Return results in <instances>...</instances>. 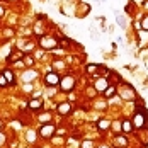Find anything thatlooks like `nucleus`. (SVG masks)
I'll use <instances>...</instances> for the list:
<instances>
[{"mask_svg":"<svg viewBox=\"0 0 148 148\" xmlns=\"http://www.w3.org/2000/svg\"><path fill=\"white\" fill-rule=\"evenodd\" d=\"M60 85H61V89H63V90L70 92V90L75 87V78H73V77H70V75H66V77L60 82Z\"/></svg>","mask_w":148,"mask_h":148,"instance_id":"f257e3e1","label":"nucleus"},{"mask_svg":"<svg viewBox=\"0 0 148 148\" xmlns=\"http://www.w3.org/2000/svg\"><path fill=\"white\" fill-rule=\"evenodd\" d=\"M133 124L136 128H141L145 124V111H138L133 118Z\"/></svg>","mask_w":148,"mask_h":148,"instance_id":"f03ea898","label":"nucleus"},{"mask_svg":"<svg viewBox=\"0 0 148 148\" xmlns=\"http://www.w3.org/2000/svg\"><path fill=\"white\" fill-rule=\"evenodd\" d=\"M53 133H55V126H53V124H45V126H41V130H39V134H41L43 138H49Z\"/></svg>","mask_w":148,"mask_h":148,"instance_id":"7ed1b4c3","label":"nucleus"},{"mask_svg":"<svg viewBox=\"0 0 148 148\" xmlns=\"http://www.w3.org/2000/svg\"><path fill=\"white\" fill-rule=\"evenodd\" d=\"M45 82L48 84V85H56V84L60 82L58 73H55V72H49V73L45 77Z\"/></svg>","mask_w":148,"mask_h":148,"instance_id":"20e7f679","label":"nucleus"},{"mask_svg":"<svg viewBox=\"0 0 148 148\" xmlns=\"http://www.w3.org/2000/svg\"><path fill=\"white\" fill-rule=\"evenodd\" d=\"M41 46L46 48V49H51V48H55V46H56V41H55L53 38L45 36V38H41Z\"/></svg>","mask_w":148,"mask_h":148,"instance_id":"39448f33","label":"nucleus"},{"mask_svg":"<svg viewBox=\"0 0 148 148\" xmlns=\"http://www.w3.org/2000/svg\"><path fill=\"white\" fill-rule=\"evenodd\" d=\"M72 111V104L70 102H63V104H60L58 106V112L60 114H68Z\"/></svg>","mask_w":148,"mask_h":148,"instance_id":"423d86ee","label":"nucleus"},{"mask_svg":"<svg viewBox=\"0 0 148 148\" xmlns=\"http://www.w3.org/2000/svg\"><path fill=\"white\" fill-rule=\"evenodd\" d=\"M95 89L99 90V92H104V90L107 89V80H106V78H99V80L95 82Z\"/></svg>","mask_w":148,"mask_h":148,"instance_id":"0eeeda50","label":"nucleus"},{"mask_svg":"<svg viewBox=\"0 0 148 148\" xmlns=\"http://www.w3.org/2000/svg\"><path fill=\"white\" fill-rule=\"evenodd\" d=\"M123 131H124V133H131V131H133L131 121H123Z\"/></svg>","mask_w":148,"mask_h":148,"instance_id":"6e6552de","label":"nucleus"},{"mask_svg":"<svg viewBox=\"0 0 148 148\" xmlns=\"http://www.w3.org/2000/svg\"><path fill=\"white\" fill-rule=\"evenodd\" d=\"M41 106H43V102H41V101H38V99H32V101L29 102V107H31V109H39Z\"/></svg>","mask_w":148,"mask_h":148,"instance_id":"1a4fd4ad","label":"nucleus"},{"mask_svg":"<svg viewBox=\"0 0 148 148\" xmlns=\"http://www.w3.org/2000/svg\"><path fill=\"white\" fill-rule=\"evenodd\" d=\"M114 143H116V147H124V145L128 143V140H126L124 136H123V138H121V136H118V138L114 140Z\"/></svg>","mask_w":148,"mask_h":148,"instance_id":"9d476101","label":"nucleus"},{"mask_svg":"<svg viewBox=\"0 0 148 148\" xmlns=\"http://www.w3.org/2000/svg\"><path fill=\"white\" fill-rule=\"evenodd\" d=\"M104 94H106V97H112V95L116 94V89H114V87H111V85H107V89L104 90Z\"/></svg>","mask_w":148,"mask_h":148,"instance_id":"9b49d317","label":"nucleus"},{"mask_svg":"<svg viewBox=\"0 0 148 148\" xmlns=\"http://www.w3.org/2000/svg\"><path fill=\"white\" fill-rule=\"evenodd\" d=\"M34 77H36V72H26V73H24V77H22V78H24L26 82H31V80H32Z\"/></svg>","mask_w":148,"mask_h":148,"instance_id":"f8f14e48","label":"nucleus"},{"mask_svg":"<svg viewBox=\"0 0 148 148\" xmlns=\"http://www.w3.org/2000/svg\"><path fill=\"white\" fill-rule=\"evenodd\" d=\"M22 56H24V55H22V51H15V53H12V55H10V56H9V61H12V60H17V58H22Z\"/></svg>","mask_w":148,"mask_h":148,"instance_id":"ddd939ff","label":"nucleus"},{"mask_svg":"<svg viewBox=\"0 0 148 148\" xmlns=\"http://www.w3.org/2000/svg\"><path fill=\"white\" fill-rule=\"evenodd\" d=\"M3 77L7 78V82H9V84H10V82H14V77H12V72H10V70L3 72Z\"/></svg>","mask_w":148,"mask_h":148,"instance_id":"4468645a","label":"nucleus"},{"mask_svg":"<svg viewBox=\"0 0 148 148\" xmlns=\"http://www.w3.org/2000/svg\"><path fill=\"white\" fill-rule=\"evenodd\" d=\"M24 63H26L27 66H32V63H34V60L31 58V56H26V58H24Z\"/></svg>","mask_w":148,"mask_h":148,"instance_id":"2eb2a0df","label":"nucleus"},{"mask_svg":"<svg viewBox=\"0 0 148 148\" xmlns=\"http://www.w3.org/2000/svg\"><path fill=\"white\" fill-rule=\"evenodd\" d=\"M99 128H101V130L109 128V121H99Z\"/></svg>","mask_w":148,"mask_h":148,"instance_id":"dca6fc26","label":"nucleus"},{"mask_svg":"<svg viewBox=\"0 0 148 148\" xmlns=\"http://www.w3.org/2000/svg\"><path fill=\"white\" fill-rule=\"evenodd\" d=\"M9 82H7V78L3 77V75H0V87H3V85H7Z\"/></svg>","mask_w":148,"mask_h":148,"instance_id":"f3484780","label":"nucleus"},{"mask_svg":"<svg viewBox=\"0 0 148 148\" xmlns=\"http://www.w3.org/2000/svg\"><path fill=\"white\" fill-rule=\"evenodd\" d=\"M141 27H143V29H147V31H148V15H147V17H145V19H143V22H141Z\"/></svg>","mask_w":148,"mask_h":148,"instance_id":"a211bd4d","label":"nucleus"},{"mask_svg":"<svg viewBox=\"0 0 148 148\" xmlns=\"http://www.w3.org/2000/svg\"><path fill=\"white\" fill-rule=\"evenodd\" d=\"M41 121H43V123H48V121H49V119H51V116H49V114H43V116H41Z\"/></svg>","mask_w":148,"mask_h":148,"instance_id":"6ab92c4d","label":"nucleus"},{"mask_svg":"<svg viewBox=\"0 0 148 148\" xmlns=\"http://www.w3.org/2000/svg\"><path fill=\"white\" fill-rule=\"evenodd\" d=\"M118 26H121V27H124V26H126V22L123 21V17H121V15H118Z\"/></svg>","mask_w":148,"mask_h":148,"instance_id":"aec40b11","label":"nucleus"},{"mask_svg":"<svg viewBox=\"0 0 148 148\" xmlns=\"http://www.w3.org/2000/svg\"><path fill=\"white\" fill-rule=\"evenodd\" d=\"M3 141H5V134H3V133H0V145H2Z\"/></svg>","mask_w":148,"mask_h":148,"instance_id":"412c9836","label":"nucleus"},{"mask_svg":"<svg viewBox=\"0 0 148 148\" xmlns=\"http://www.w3.org/2000/svg\"><path fill=\"white\" fill-rule=\"evenodd\" d=\"M84 148H92V143H90V141H85V143H84Z\"/></svg>","mask_w":148,"mask_h":148,"instance_id":"4be33fe9","label":"nucleus"},{"mask_svg":"<svg viewBox=\"0 0 148 148\" xmlns=\"http://www.w3.org/2000/svg\"><path fill=\"white\" fill-rule=\"evenodd\" d=\"M87 70H89V72H94V70H95V66H94V65H89V68H87Z\"/></svg>","mask_w":148,"mask_h":148,"instance_id":"5701e85b","label":"nucleus"},{"mask_svg":"<svg viewBox=\"0 0 148 148\" xmlns=\"http://www.w3.org/2000/svg\"><path fill=\"white\" fill-rule=\"evenodd\" d=\"M145 7H147V9H148V2H145Z\"/></svg>","mask_w":148,"mask_h":148,"instance_id":"b1692460","label":"nucleus"},{"mask_svg":"<svg viewBox=\"0 0 148 148\" xmlns=\"http://www.w3.org/2000/svg\"><path fill=\"white\" fill-rule=\"evenodd\" d=\"M2 126H3V124H2V121H0V130H2Z\"/></svg>","mask_w":148,"mask_h":148,"instance_id":"393cba45","label":"nucleus"}]
</instances>
